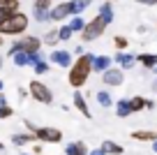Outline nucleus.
I'll return each instance as SVG.
<instances>
[{
  "label": "nucleus",
  "mask_w": 157,
  "mask_h": 155,
  "mask_svg": "<svg viewBox=\"0 0 157 155\" xmlns=\"http://www.w3.org/2000/svg\"><path fill=\"white\" fill-rule=\"evenodd\" d=\"M93 58H95V54H88V51H86V54H81L72 65H69L67 81H69V86H72V88L86 86L90 72H93Z\"/></svg>",
  "instance_id": "nucleus-1"
},
{
  "label": "nucleus",
  "mask_w": 157,
  "mask_h": 155,
  "mask_svg": "<svg viewBox=\"0 0 157 155\" xmlns=\"http://www.w3.org/2000/svg\"><path fill=\"white\" fill-rule=\"evenodd\" d=\"M25 28H28V16L16 10L0 23V35H21L25 33Z\"/></svg>",
  "instance_id": "nucleus-2"
},
{
  "label": "nucleus",
  "mask_w": 157,
  "mask_h": 155,
  "mask_svg": "<svg viewBox=\"0 0 157 155\" xmlns=\"http://www.w3.org/2000/svg\"><path fill=\"white\" fill-rule=\"evenodd\" d=\"M106 26L109 23L97 14L93 21H88V23L83 26V30H81V39H83V42H95V39H99L104 35V30H106Z\"/></svg>",
  "instance_id": "nucleus-3"
},
{
  "label": "nucleus",
  "mask_w": 157,
  "mask_h": 155,
  "mask_svg": "<svg viewBox=\"0 0 157 155\" xmlns=\"http://www.w3.org/2000/svg\"><path fill=\"white\" fill-rule=\"evenodd\" d=\"M28 93H30V97H33V100L42 102V104H51V102H53V95H51V88L46 86V83H42V81H30V86H28Z\"/></svg>",
  "instance_id": "nucleus-4"
},
{
  "label": "nucleus",
  "mask_w": 157,
  "mask_h": 155,
  "mask_svg": "<svg viewBox=\"0 0 157 155\" xmlns=\"http://www.w3.org/2000/svg\"><path fill=\"white\" fill-rule=\"evenodd\" d=\"M35 139L49 141V144H60L63 141V132L58 127H35Z\"/></svg>",
  "instance_id": "nucleus-5"
},
{
  "label": "nucleus",
  "mask_w": 157,
  "mask_h": 155,
  "mask_svg": "<svg viewBox=\"0 0 157 155\" xmlns=\"http://www.w3.org/2000/svg\"><path fill=\"white\" fill-rule=\"evenodd\" d=\"M125 77H123V70L120 67H106L102 72V83L104 86H123Z\"/></svg>",
  "instance_id": "nucleus-6"
},
{
  "label": "nucleus",
  "mask_w": 157,
  "mask_h": 155,
  "mask_svg": "<svg viewBox=\"0 0 157 155\" xmlns=\"http://www.w3.org/2000/svg\"><path fill=\"white\" fill-rule=\"evenodd\" d=\"M51 2H53V0H35L33 14H35V21H37V23H44V21H49V10L53 7Z\"/></svg>",
  "instance_id": "nucleus-7"
},
{
  "label": "nucleus",
  "mask_w": 157,
  "mask_h": 155,
  "mask_svg": "<svg viewBox=\"0 0 157 155\" xmlns=\"http://www.w3.org/2000/svg\"><path fill=\"white\" fill-rule=\"evenodd\" d=\"M51 63L58 65V67H69L72 65V54L69 51H65V49H56L53 54H51Z\"/></svg>",
  "instance_id": "nucleus-8"
},
{
  "label": "nucleus",
  "mask_w": 157,
  "mask_h": 155,
  "mask_svg": "<svg viewBox=\"0 0 157 155\" xmlns=\"http://www.w3.org/2000/svg\"><path fill=\"white\" fill-rule=\"evenodd\" d=\"M118 63V67L120 70H129V67H134V63H136V56H132V54H127V51H118V56L113 58Z\"/></svg>",
  "instance_id": "nucleus-9"
},
{
  "label": "nucleus",
  "mask_w": 157,
  "mask_h": 155,
  "mask_svg": "<svg viewBox=\"0 0 157 155\" xmlns=\"http://www.w3.org/2000/svg\"><path fill=\"white\" fill-rule=\"evenodd\" d=\"M67 16H69V5L67 2H60V5H56V7L49 10V19L51 21H63V19H67Z\"/></svg>",
  "instance_id": "nucleus-10"
},
{
  "label": "nucleus",
  "mask_w": 157,
  "mask_h": 155,
  "mask_svg": "<svg viewBox=\"0 0 157 155\" xmlns=\"http://www.w3.org/2000/svg\"><path fill=\"white\" fill-rule=\"evenodd\" d=\"M19 42H21V51H25V54L39 51V46H42V39L35 37V35H30V37H23V39H19Z\"/></svg>",
  "instance_id": "nucleus-11"
},
{
  "label": "nucleus",
  "mask_w": 157,
  "mask_h": 155,
  "mask_svg": "<svg viewBox=\"0 0 157 155\" xmlns=\"http://www.w3.org/2000/svg\"><path fill=\"white\" fill-rule=\"evenodd\" d=\"M16 10H19V0H0V23Z\"/></svg>",
  "instance_id": "nucleus-12"
},
{
  "label": "nucleus",
  "mask_w": 157,
  "mask_h": 155,
  "mask_svg": "<svg viewBox=\"0 0 157 155\" xmlns=\"http://www.w3.org/2000/svg\"><path fill=\"white\" fill-rule=\"evenodd\" d=\"M74 107H76V109H78V111L83 113V116H86V118H90V116H93V113H90V109H88V102H86V97H83V93L78 90V88H76V93H74Z\"/></svg>",
  "instance_id": "nucleus-13"
},
{
  "label": "nucleus",
  "mask_w": 157,
  "mask_h": 155,
  "mask_svg": "<svg viewBox=\"0 0 157 155\" xmlns=\"http://www.w3.org/2000/svg\"><path fill=\"white\" fill-rule=\"evenodd\" d=\"M65 155H88V146L83 141H74V144H67L65 148Z\"/></svg>",
  "instance_id": "nucleus-14"
},
{
  "label": "nucleus",
  "mask_w": 157,
  "mask_h": 155,
  "mask_svg": "<svg viewBox=\"0 0 157 155\" xmlns=\"http://www.w3.org/2000/svg\"><path fill=\"white\" fill-rule=\"evenodd\" d=\"M111 60L113 58H109V56H95V58H93V70L102 74L106 67H111Z\"/></svg>",
  "instance_id": "nucleus-15"
},
{
  "label": "nucleus",
  "mask_w": 157,
  "mask_h": 155,
  "mask_svg": "<svg viewBox=\"0 0 157 155\" xmlns=\"http://www.w3.org/2000/svg\"><path fill=\"white\" fill-rule=\"evenodd\" d=\"M102 150H104V153H106V155H123V146H120V144H116V141H104V144H102Z\"/></svg>",
  "instance_id": "nucleus-16"
},
{
  "label": "nucleus",
  "mask_w": 157,
  "mask_h": 155,
  "mask_svg": "<svg viewBox=\"0 0 157 155\" xmlns=\"http://www.w3.org/2000/svg\"><path fill=\"white\" fill-rule=\"evenodd\" d=\"M35 141V132H23V134H12V144L14 146H25Z\"/></svg>",
  "instance_id": "nucleus-17"
},
{
  "label": "nucleus",
  "mask_w": 157,
  "mask_h": 155,
  "mask_svg": "<svg viewBox=\"0 0 157 155\" xmlns=\"http://www.w3.org/2000/svg\"><path fill=\"white\" fill-rule=\"evenodd\" d=\"M132 139L134 141H155L157 139V132H152V130H139V132H132Z\"/></svg>",
  "instance_id": "nucleus-18"
},
{
  "label": "nucleus",
  "mask_w": 157,
  "mask_h": 155,
  "mask_svg": "<svg viewBox=\"0 0 157 155\" xmlns=\"http://www.w3.org/2000/svg\"><path fill=\"white\" fill-rule=\"evenodd\" d=\"M12 60H14L16 67H25V65H30V54H25V51H14V54H12Z\"/></svg>",
  "instance_id": "nucleus-19"
},
{
  "label": "nucleus",
  "mask_w": 157,
  "mask_h": 155,
  "mask_svg": "<svg viewBox=\"0 0 157 155\" xmlns=\"http://www.w3.org/2000/svg\"><path fill=\"white\" fill-rule=\"evenodd\" d=\"M127 102H129L132 113H139V111H143V109H146V102H148V100H143L141 95H136V97H132V100H127Z\"/></svg>",
  "instance_id": "nucleus-20"
},
{
  "label": "nucleus",
  "mask_w": 157,
  "mask_h": 155,
  "mask_svg": "<svg viewBox=\"0 0 157 155\" xmlns=\"http://www.w3.org/2000/svg\"><path fill=\"white\" fill-rule=\"evenodd\" d=\"M136 60L143 65V67H150V70L157 65V56L155 54H141V56H136Z\"/></svg>",
  "instance_id": "nucleus-21"
},
{
  "label": "nucleus",
  "mask_w": 157,
  "mask_h": 155,
  "mask_svg": "<svg viewBox=\"0 0 157 155\" xmlns=\"http://www.w3.org/2000/svg\"><path fill=\"white\" fill-rule=\"evenodd\" d=\"M69 14H81V12L88 7V0H69Z\"/></svg>",
  "instance_id": "nucleus-22"
},
{
  "label": "nucleus",
  "mask_w": 157,
  "mask_h": 155,
  "mask_svg": "<svg viewBox=\"0 0 157 155\" xmlns=\"http://www.w3.org/2000/svg\"><path fill=\"white\" fill-rule=\"evenodd\" d=\"M99 16H102L106 23L113 21V5H111V2H102V7H99Z\"/></svg>",
  "instance_id": "nucleus-23"
},
{
  "label": "nucleus",
  "mask_w": 157,
  "mask_h": 155,
  "mask_svg": "<svg viewBox=\"0 0 157 155\" xmlns=\"http://www.w3.org/2000/svg\"><path fill=\"white\" fill-rule=\"evenodd\" d=\"M12 113H14V111H12V107L7 104L5 95H2V90H0V121H2V118H10Z\"/></svg>",
  "instance_id": "nucleus-24"
},
{
  "label": "nucleus",
  "mask_w": 157,
  "mask_h": 155,
  "mask_svg": "<svg viewBox=\"0 0 157 155\" xmlns=\"http://www.w3.org/2000/svg\"><path fill=\"white\" fill-rule=\"evenodd\" d=\"M116 113H118L120 118H127L129 113H132V109H129V102H127V100H120V102L116 104Z\"/></svg>",
  "instance_id": "nucleus-25"
},
{
  "label": "nucleus",
  "mask_w": 157,
  "mask_h": 155,
  "mask_svg": "<svg viewBox=\"0 0 157 155\" xmlns=\"http://www.w3.org/2000/svg\"><path fill=\"white\" fill-rule=\"evenodd\" d=\"M95 97H97L99 107H104V109H106V107H111V104H113V97H111V93H106V90H99Z\"/></svg>",
  "instance_id": "nucleus-26"
},
{
  "label": "nucleus",
  "mask_w": 157,
  "mask_h": 155,
  "mask_svg": "<svg viewBox=\"0 0 157 155\" xmlns=\"http://www.w3.org/2000/svg\"><path fill=\"white\" fill-rule=\"evenodd\" d=\"M83 26H86V21L81 19L78 14H74V19L69 21V28H72V33H81V30H83Z\"/></svg>",
  "instance_id": "nucleus-27"
},
{
  "label": "nucleus",
  "mask_w": 157,
  "mask_h": 155,
  "mask_svg": "<svg viewBox=\"0 0 157 155\" xmlns=\"http://www.w3.org/2000/svg\"><path fill=\"white\" fill-rule=\"evenodd\" d=\"M44 42L49 44V46H56V44L60 42V39H58V30H49V33L44 35Z\"/></svg>",
  "instance_id": "nucleus-28"
},
{
  "label": "nucleus",
  "mask_w": 157,
  "mask_h": 155,
  "mask_svg": "<svg viewBox=\"0 0 157 155\" xmlns=\"http://www.w3.org/2000/svg\"><path fill=\"white\" fill-rule=\"evenodd\" d=\"M33 67H35V74H46V72H49V63H46L44 58H42V60H37V63H35Z\"/></svg>",
  "instance_id": "nucleus-29"
},
{
  "label": "nucleus",
  "mask_w": 157,
  "mask_h": 155,
  "mask_svg": "<svg viewBox=\"0 0 157 155\" xmlns=\"http://www.w3.org/2000/svg\"><path fill=\"white\" fill-rule=\"evenodd\" d=\"M69 37H72V28H69V26H63V28H58V39H60V42H67Z\"/></svg>",
  "instance_id": "nucleus-30"
},
{
  "label": "nucleus",
  "mask_w": 157,
  "mask_h": 155,
  "mask_svg": "<svg viewBox=\"0 0 157 155\" xmlns=\"http://www.w3.org/2000/svg\"><path fill=\"white\" fill-rule=\"evenodd\" d=\"M116 46L120 49V51H123V49H127V39H125L123 35H118V37H116Z\"/></svg>",
  "instance_id": "nucleus-31"
},
{
  "label": "nucleus",
  "mask_w": 157,
  "mask_h": 155,
  "mask_svg": "<svg viewBox=\"0 0 157 155\" xmlns=\"http://www.w3.org/2000/svg\"><path fill=\"white\" fill-rule=\"evenodd\" d=\"M88 155H106L102 148H95V150H88Z\"/></svg>",
  "instance_id": "nucleus-32"
},
{
  "label": "nucleus",
  "mask_w": 157,
  "mask_h": 155,
  "mask_svg": "<svg viewBox=\"0 0 157 155\" xmlns=\"http://www.w3.org/2000/svg\"><path fill=\"white\" fill-rule=\"evenodd\" d=\"M19 97H21V100H25V97H28V90H25V88H19Z\"/></svg>",
  "instance_id": "nucleus-33"
},
{
  "label": "nucleus",
  "mask_w": 157,
  "mask_h": 155,
  "mask_svg": "<svg viewBox=\"0 0 157 155\" xmlns=\"http://www.w3.org/2000/svg\"><path fill=\"white\" fill-rule=\"evenodd\" d=\"M136 2H141V5H157V0H136Z\"/></svg>",
  "instance_id": "nucleus-34"
},
{
  "label": "nucleus",
  "mask_w": 157,
  "mask_h": 155,
  "mask_svg": "<svg viewBox=\"0 0 157 155\" xmlns=\"http://www.w3.org/2000/svg\"><path fill=\"white\" fill-rule=\"evenodd\" d=\"M33 153H37V155L42 153V144H35V146H33Z\"/></svg>",
  "instance_id": "nucleus-35"
},
{
  "label": "nucleus",
  "mask_w": 157,
  "mask_h": 155,
  "mask_svg": "<svg viewBox=\"0 0 157 155\" xmlns=\"http://www.w3.org/2000/svg\"><path fill=\"white\" fill-rule=\"evenodd\" d=\"M25 127H28L30 132H35V127H37V125H35V123H30V121H25Z\"/></svg>",
  "instance_id": "nucleus-36"
},
{
  "label": "nucleus",
  "mask_w": 157,
  "mask_h": 155,
  "mask_svg": "<svg viewBox=\"0 0 157 155\" xmlns=\"http://www.w3.org/2000/svg\"><path fill=\"white\" fill-rule=\"evenodd\" d=\"M152 150H155V153H157V139L152 141Z\"/></svg>",
  "instance_id": "nucleus-37"
},
{
  "label": "nucleus",
  "mask_w": 157,
  "mask_h": 155,
  "mask_svg": "<svg viewBox=\"0 0 157 155\" xmlns=\"http://www.w3.org/2000/svg\"><path fill=\"white\" fill-rule=\"evenodd\" d=\"M2 37H5V35H0V46H2V44H5V39H2Z\"/></svg>",
  "instance_id": "nucleus-38"
},
{
  "label": "nucleus",
  "mask_w": 157,
  "mask_h": 155,
  "mask_svg": "<svg viewBox=\"0 0 157 155\" xmlns=\"http://www.w3.org/2000/svg\"><path fill=\"white\" fill-rule=\"evenodd\" d=\"M0 150H5V144H2V141H0Z\"/></svg>",
  "instance_id": "nucleus-39"
},
{
  "label": "nucleus",
  "mask_w": 157,
  "mask_h": 155,
  "mask_svg": "<svg viewBox=\"0 0 157 155\" xmlns=\"http://www.w3.org/2000/svg\"><path fill=\"white\" fill-rule=\"evenodd\" d=\"M0 70H2V56H0Z\"/></svg>",
  "instance_id": "nucleus-40"
},
{
  "label": "nucleus",
  "mask_w": 157,
  "mask_h": 155,
  "mask_svg": "<svg viewBox=\"0 0 157 155\" xmlns=\"http://www.w3.org/2000/svg\"><path fill=\"white\" fill-rule=\"evenodd\" d=\"M0 90H2V81H0Z\"/></svg>",
  "instance_id": "nucleus-41"
},
{
  "label": "nucleus",
  "mask_w": 157,
  "mask_h": 155,
  "mask_svg": "<svg viewBox=\"0 0 157 155\" xmlns=\"http://www.w3.org/2000/svg\"><path fill=\"white\" fill-rule=\"evenodd\" d=\"M152 70H157V65H155V67H152Z\"/></svg>",
  "instance_id": "nucleus-42"
},
{
  "label": "nucleus",
  "mask_w": 157,
  "mask_h": 155,
  "mask_svg": "<svg viewBox=\"0 0 157 155\" xmlns=\"http://www.w3.org/2000/svg\"><path fill=\"white\" fill-rule=\"evenodd\" d=\"M88 2H90V0H88Z\"/></svg>",
  "instance_id": "nucleus-43"
}]
</instances>
